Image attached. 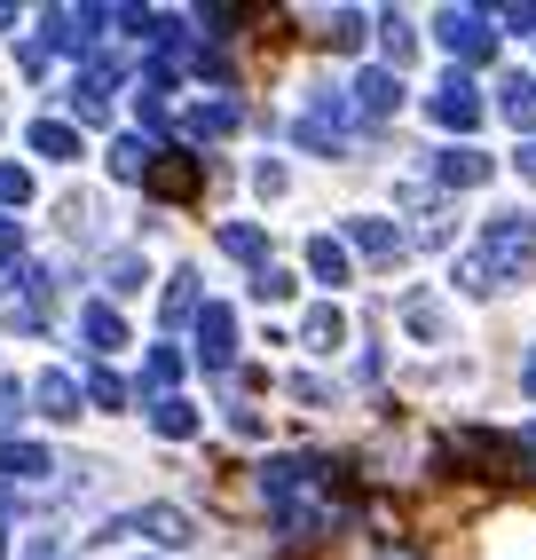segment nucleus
I'll list each match as a JSON object with an SVG mask.
<instances>
[{"label": "nucleus", "instance_id": "obj_30", "mask_svg": "<svg viewBox=\"0 0 536 560\" xmlns=\"http://www.w3.org/2000/svg\"><path fill=\"white\" fill-rule=\"evenodd\" d=\"M284 182H292V174H284L277 159H260V166H253V190H260V198H284Z\"/></svg>", "mask_w": 536, "mask_h": 560}, {"label": "nucleus", "instance_id": "obj_10", "mask_svg": "<svg viewBox=\"0 0 536 560\" xmlns=\"http://www.w3.org/2000/svg\"><path fill=\"white\" fill-rule=\"evenodd\" d=\"M80 331H88V348H103V355L127 348V316L110 308V301H88V308H80Z\"/></svg>", "mask_w": 536, "mask_h": 560}, {"label": "nucleus", "instance_id": "obj_36", "mask_svg": "<svg viewBox=\"0 0 536 560\" xmlns=\"http://www.w3.org/2000/svg\"><path fill=\"white\" fill-rule=\"evenodd\" d=\"M497 24H513V32H536V9H505Z\"/></svg>", "mask_w": 536, "mask_h": 560}, {"label": "nucleus", "instance_id": "obj_29", "mask_svg": "<svg viewBox=\"0 0 536 560\" xmlns=\"http://www.w3.org/2000/svg\"><path fill=\"white\" fill-rule=\"evenodd\" d=\"M253 301H292V277L284 269H253Z\"/></svg>", "mask_w": 536, "mask_h": 560}, {"label": "nucleus", "instance_id": "obj_31", "mask_svg": "<svg viewBox=\"0 0 536 560\" xmlns=\"http://www.w3.org/2000/svg\"><path fill=\"white\" fill-rule=\"evenodd\" d=\"M292 402H308V410H324V402H331V387H324V380H308V371H292Z\"/></svg>", "mask_w": 536, "mask_h": 560}, {"label": "nucleus", "instance_id": "obj_8", "mask_svg": "<svg viewBox=\"0 0 536 560\" xmlns=\"http://www.w3.org/2000/svg\"><path fill=\"white\" fill-rule=\"evenodd\" d=\"M198 355H206L213 371H221L229 355H237V316H229L221 301H206V308H198Z\"/></svg>", "mask_w": 536, "mask_h": 560}, {"label": "nucleus", "instance_id": "obj_9", "mask_svg": "<svg viewBox=\"0 0 536 560\" xmlns=\"http://www.w3.org/2000/svg\"><path fill=\"white\" fill-rule=\"evenodd\" d=\"M403 331H410L418 348H442L450 340V308L434 301V292H410V301H403Z\"/></svg>", "mask_w": 536, "mask_h": 560}, {"label": "nucleus", "instance_id": "obj_16", "mask_svg": "<svg viewBox=\"0 0 536 560\" xmlns=\"http://www.w3.org/2000/svg\"><path fill=\"white\" fill-rule=\"evenodd\" d=\"M450 284L466 292V301H489V292H505V284L489 277V260H481V253H466V260H450Z\"/></svg>", "mask_w": 536, "mask_h": 560}, {"label": "nucleus", "instance_id": "obj_32", "mask_svg": "<svg viewBox=\"0 0 536 560\" xmlns=\"http://www.w3.org/2000/svg\"><path fill=\"white\" fill-rule=\"evenodd\" d=\"M229 434H245V442H260V410H237V402H229Z\"/></svg>", "mask_w": 536, "mask_h": 560}, {"label": "nucleus", "instance_id": "obj_22", "mask_svg": "<svg viewBox=\"0 0 536 560\" xmlns=\"http://www.w3.org/2000/svg\"><path fill=\"white\" fill-rule=\"evenodd\" d=\"M378 48H387V71H395V80H403V63H410V16H378Z\"/></svg>", "mask_w": 536, "mask_h": 560}, {"label": "nucleus", "instance_id": "obj_7", "mask_svg": "<svg viewBox=\"0 0 536 560\" xmlns=\"http://www.w3.org/2000/svg\"><path fill=\"white\" fill-rule=\"evenodd\" d=\"M489 174H497V159L474 151V142H457V151H434V190H481Z\"/></svg>", "mask_w": 536, "mask_h": 560}, {"label": "nucleus", "instance_id": "obj_25", "mask_svg": "<svg viewBox=\"0 0 536 560\" xmlns=\"http://www.w3.org/2000/svg\"><path fill=\"white\" fill-rule=\"evenodd\" d=\"M103 277H110V292H142V284H150L142 253H110V269H103Z\"/></svg>", "mask_w": 536, "mask_h": 560}, {"label": "nucleus", "instance_id": "obj_33", "mask_svg": "<svg viewBox=\"0 0 536 560\" xmlns=\"http://www.w3.org/2000/svg\"><path fill=\"white\" fill-rule=\"evenodd\" d=\"M513 458H521V466H528V474H536V419H528V427H521V434H513Z\"/></svg>", "mask_w": 536, "mask_h": 560}, {"label": "nucleus", "instance_id": "obj_15", "mask_svg": "<svg viewBox=\"0 0 536 560\" xmlns=\"http://www.w3.org/2000/svg\"><path fill=\"white\" fill-rule=\"evenodd\" d=\"M198 308H206L198 301V269H174L166 277V324H198Z\"/></svg>", "mask_w": 536, "mask_h": 560}, {"label": "nucleus", "instance_id": "obj_18", "mask_svg": "<svg viewBox=\"0 0 536 560\" xmlns=\"http://www.w3.org/2000/svg\"><path fill=\"white\" fill-rule=\"evenodd\" d=\"M32 395H40L48 419H80V387H71L63 371H40V387H32Z\"/></svg>", "mask_w": 536, "mask_h": 560}, {"label": "nucleus", "instance_id": "obj_11", "mask_svg": "<svg viewBox=\"0 0 536 560\" xmlns=\"http://www.w3.org/2000/svg\"><path fill=\"white\" fill-rule=\"evenodd\" d=\"M497 110H505L521 135H536V80H528V71H505V88H497Z\"/></svg>", "mask_w": 536, "mask_h": 560}, {"label": "nucleus", "instance_id": "obj_20", "mask_svg": "<svg viewBox=\"0 0 536 560\" xmlns=\"http://www.w3.org/2000/svg\"><path fill=\"white\" fill-rule=\"evenodd\" d=\"M110 174H119V182H150V142L119 135V142H110Z\"/></svg>", "mask_w": 536, "mask_h": 560}, {"label": "nucleus", "instance_id": "obj_3", "mask_svg": "<svg viewBox=\"0 0 536 560\" xmlns=\"http://www.w3.org/2000/svg\"><path fill=\"white\" fill-rule=\"evenodd\" d=\"M434 40H442L450 56L481 63V56L497 48V16H489V9H442V16H434Z\"/></svg>", "mask_w": 536, "mask_h": 560}, {"label": "nucleus", "instance_id": "obj_5", "mask_svg": "<svg viewBox=\"0 0 536 560\" xmlns=\"http://www.w3.org/2000/svg\"><path fill=\"white\" fill-rule=\"evenodd\" d=\"M348 103H356V119H395V110H403V80H395V71L387 63H371V71H356V88H348Z\"/></svg>", "mask_w": 536, "mask_h": 560}, {"label": "nucleus", "instance_id": "obj_26", "mask_svg": "<svg viewBox=\"0 0 536 560\" xmlns=\"http://www.w3.org/2000/svg\"><path fill=\"white\" fill-rule=\"evenodd\" d=\"M71 110H80L88 127H103V119H110V95H103L95 80H80V88H71Z\"/></svg>", "mask_w": 536, "mask_h": 560}, {"label": "nucleus", "instance_id": "obj_35", "mask_svg": "<svg viewBox=\"0 0 536 560\" xmlns=\"http://www.w3.org/2000/svg\"><path fill=\"white\" fill-rule=\"evenodd\" d=\"M513 166H521V182H536V142H521V151H513Z\"/></svg>", "mask_w": 536, "mask_h": 560}, {"label": "nucleus", "instance_id": "obj_37", "mask_svg": "<svg viewBox=\"0 0 536 560\" xmlns=\"http://www.w3.org/2000/svg\"><path fill=\"white\" fill-rule=\"evenodd\" d=\"M521 395H536V348L521 355Z\"/></svg>", "mask_w": 536, "mask_h": 560}, {"label": "nucleus", "instance_id": "obj_23", "mask_svg": "<svg viewBox=\"0 0 536 560\" xmlns=\"http://www.w3.org/2000/svg\"><path fill=\"white\" fill-rule=\"evenodd\" d=\"M229 127H237V103H198V110H189V119H182V135H229Z\"/></svg>", "mask_w": 536, "mask_h": 560}, {"label": "nucleus", "instance_id": "obj_14", "mask_svg": "<svg viewBox=\"0 0 536 560\" xmlns=\"http://www.w3.org/2000/svg\"><path fill=\"white\" fill-rule=\"evenodd\" d=\"M300 340H308L316 355H331L339 340H348V316H339V308H308V316H300Z\"/></svg>", "mask_w": 536, "mask_h": 560}, {"label": "nucleus", "instance_id": "obj_17", "mask_svg": "<svg viewBox=\"0 0 536 560\" xmlns=\"http://www.w3.org/2000/svg\"><path fill=\"white\" fill-rule=\"evenodd\" d=\"M150 427H159L166 442H189V434H198V410H189L182 395H166V402H150Z\"/></svg>", "mask_w": 536, "mask_h": 560}, {"label": "nucleus", "instance_id": "obj_34", "mask_svg": "<svg viewBox=\"0 0 536 560\" xmlns=\"http://www.w3.org/2000/svg\"><path fill=\"white\" fill-rule=\"evenodd\" d=\"M24 190H32V182H24V174H16V166H0V206H16V198H24Z\"/></svg>", "mask_w": 536, "mask_h": 560}, {"label": "nucleus", "instance_id": "obj_12", "mask_svg": "<svg viewBox=\"0 0 536 560\" xmlns=\"http://www.w3.org/2000/svg\"><path fill=\"white\" fill-rule=\"evenodd\" d=\"M221 253H229V260H253V269H268V230H260V221H221Z\"/></svg>", "mask_w": 536, "mask_h": 560}, {"label": "nucleus", "instance_id": "obj_28", "mask_svg": "<svg viewBox=\"0 0 536 560\" xmlns=\"http://www.w3.org/2000/svg\"><path fill=\"white\" fill-rule=\"evenodd\" d=\"M324 40H331V48H363V16H356V9H339V16L324 24Z\"/></svg>", "mask_w": 536, "mask_h": 560}, {"label": "nucleus", "instance_id": "obj_21", "mask_svg": "<svg viewBox=\"0 0 536 560\" xmlns=\"http://www.w3.org/2000/svg\"><path fill=\"white\" fill-rule=\"evenodd\" d=\"M0 474H9V481H40L48 451H32V442H0Z\"/></svg>", "mask_w": 536, "mask_h": 560}, {"label": "nucleus", "instance_id": "obj_2", "mask_svg": "<svg viewBox=\"0 0 536 560\" xmlns=\"http://www.w3.org/2000/svg\"><path fill=\"white\" fill-rule=\"evenodd\" d=\"M481 110H489V103H481V88L466 80V71H442V88L427 95V119L450 127V135H474V127H481Z\"/></svg>", "mask_w": 536, "mask_h": 560}, {"label": "nucleus", "instance_id": "obj_19", "mask_svg": "<svg viewBox=\"0 0 536 560\" xmlns=\"http://www.w3.org/2000/svg\"><path fill=\"white\" fill-rule=\"evenodd\" d=\"M308 269H316V284H348V245H339V237H308Z\"/></svg>", "mask_w": 536, "mask_h": 560}, {"label": "nucleus", "instance_id": "obj_27", "mask_svg": "<svg viewBox=\"0 0 536 560\" xmlns=\"http://www.w3.org/2000/svg\"><path fill=\"white\" fill-rule=\"evenodd\" d=\"M88 395H95L103 410H119V402H127V380H119V371H103V363H95V371H88Z\"/></svg>", "mask_w": 536, "mask_h": 560}, {"label": "nucleus", "instance_id": "obj_4", "mask_svg": "<svg viewBox=\"0 0 536 560\" xmlns=\"http://www.w3.org/2000/svg\"><path fill=\"white\" fill-rule=\"evenodd\" d=\"M127 529L150 537V545H166V552H189V545H198V521H189L182 505H135Z\"/></svg>", "mask_w": 536, "mask_h": 560}, {"label": "nucleus", "instance_id": "obj_24", "mask_svg": "<svg viewBox=\"0 0 536 560\" xmlns=\"http://www.w3.org/2000/svg\"><path fill=\"white\" fill-rule=\"evenodd\" d=\"M166 387H182V355H174V348H159V355L142 363V395H159V402H166Z\"/></svg>", "mask_w": 536, "mask_h": 560}, {"label": "nucleus", "instance_id": "obj_38", "mask_svg": "<svg viewBox=\"0 0 536 560\" xmlns=\"http://www.w3.org/2000/svg\"><path fill=\"white\" fill-rule=\"evenodd\" d=\"M371 560H410V552H395V545H387V552H371Z\"/></svg>", "mask_w": 536, "mask_h": 560}, {"label": "nucleus", "instance_id": "obj_13", "mask_svg": "<svg viewBox=\"0 0 536 560\" xmlns=\"http://www.w3.org/2000/svg\"><path fill=\"white\" fill-rule=\"evenodd\" d=\"M32 151H40L48 166H71V159H80V135H71L63 119H40V127H32Z\"/></svg>", "mask_w": 536, "mask_h": 560}, {"label": "nucleus", "instance_id": "obj_6", "mask_svg": "<svg viewBox=\"0 0 536 560\" xmlns=\"http://www.w3.org/2000/svg\"><path fill=\"white\" fill-rule=\"evenodd\" d=\"M348 245L371 260V269H395V260L410 253V237L395 230V221H378V213H356V221H348Z\"/></svg>", "mask_w": 536, "mask_h": 560}, {"label": "nucleus", "instance_id": "obj_1", "mask_svg": "<svg viewBox=\"0 0 536 560\" xmlns=\"http://www.w3.org/2000/svg\"><path fill=\"white\" fill-rule=\"evenodd\" d=\"M474 253L489 260V277H497V284H521V277L536 269V213H528V206H505V213H489Z\"/></svg>", "mask_w": 536, "mask_h": 560}]
</instances>
